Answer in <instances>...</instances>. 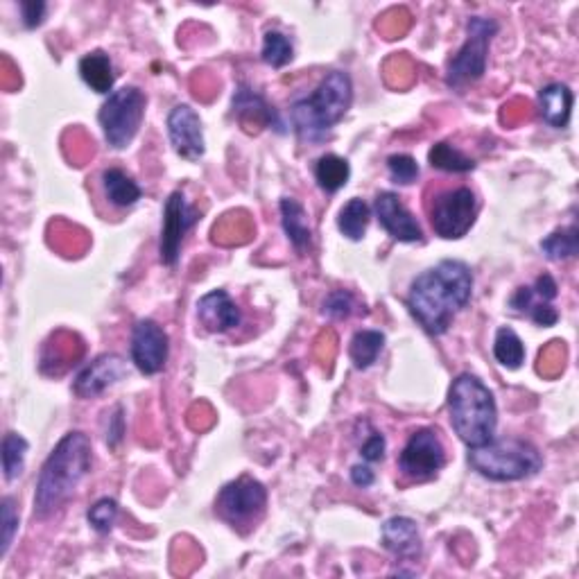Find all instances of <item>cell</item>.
I'll list each match as a JSON object with an SVG mask.
<instances>
[{"instance_id": "obj_13", "label": "cell", "mask_w": 579, "mask_h": 579, "mask_svg": "<svg viewBox=\"0 0 579 579\" xmlns=\"http://www.w3.org/2000/svg\"><path fill=\"white\" fill-rule=\"evenodd\" d=\"M168 136L175 152L190 163L200 161L206 152L204 129L197 111L188 105H177L168 114Z\"/></svg>"}, {"instance_id": "obj_12", "label": "cell", "mask_w": 579, "mask_h": 579, "mask_svg": "<svg viewBox=\"0 0 579 579\" xmlns=\"http://www.w3.org/2000/svg\"><path fill=\"white\" fill-rule=\"evenodd\" d=\"M168 342V333L157 322H152V319L136 322L132 331V362L136 369L145 376L163 371L170 351Z\"/></svg>"}, {"instance_id": "obj_23", "label": "cell", "mask_w": 579, "mask_h": 579, "mask_svg": "<svg viewBox=\"0 0 579 579\" xmlns=\"http://www.w3.org/2000/svg\"><path fill=\"white\" fill-rule=\"evenodd\" d=\"M369 220H371L369 204L365 200H358V197H353V200H349L347 204L342 206L340 215H337V229H340L344 238L358 243V240L365 238Z\"/></svg>"}, {"instance_id": "obj_31", "label": "cell", "mask_w": 579, "mask_h": 579, "mask_svg": "<svg viewBox=\"0 0 579 579\" xmlns=\"http://www.w3.org/2000/svg\"><path fill=\"white\" fill-rule=\"evenodd\" d=\"M86 518H89V523L95 532L107 534L111 532V527H114L118 518V503L114 498H100L98 503L86 512Z\"/></svg>"}, {"instance_id": "obj_4", "label": "cell", "mask_w": 579, "mask_h": 579, "mask_svg": "<svg viewBox=\"0 0 579 579\" xmlns=\"http://www.w3.org/2000/svg\"><path fill=\"white\" fill-rule=\"evenodd\" d=\"M448 414L455 435L469 448L485 446L496 437V399L478 376L460 374L453 380L448 390Z\"/></svg>"}, {"instance_id": "obj_9", "label": "cell", "mask_w": 579, "mask_h": 579, "mask_svg": "<svg viewBox=\"0 0 579 579\" xmlns=\"http://www.w3.org/2000/svg\"><path fill=\"white\" fill-rule=\"evenodd\" d=\"M475 215H478V200L471 188H455L437 195L430 206L432 231L444 240H460L471 231Z\"/></svg>"}, {"instance_id": "obj_16", "label": "cell", "mask_w": 579, "mask_h": 579, "mask_svg": "<svg viewBox=\"0 0 579 579\" xmlns=\"http://www.w3.org/2000/svg\"><path fill=\"white\" fill-rule=\"evenodd\" d=\"M197 319H200L206 331L227 333L231 328L240 326L243 315H240V308L227 292L213 290L197 301Z\"/></svg>"}, {"instance_id": "obj_6", "label": "cell", "mask_w": 579, "mask_h": 579, "mask_svg": "<svg viewBox=\"0 0 579 579\" xmlns=\"http://www.w3.org/2000/svg\"><path fill=\"white\" fill-rule=\"evenodd\" d=\"M498 32V23L485 16H471L466 23V41L451 59L446 71V84L451 89H464L466 84L478 82L487 71L489 46Z\"/></svg>"}, {"instance_id": "obj_3", "label": "cell", "mask_w": 579, "mask_h": 579, "mask_svg": "<svg viewBox=\"0 0 579 579\" xmlns=\"http://www.w3.org/2000/svg\"><path fill=\"white\" fill-rule=\"evenodd\" d=\"M353 102V82L349 73H328L317 89L297 100L290 109V120L297 136L306 143H319L347 116Z\"/></svg>"}, {"instance_id": "obj_1", "label": "cell", "mask_w": 579, "mask_h": 579, "mask_svg": "<svg viewBox=\"0 0 579 579\" xmlns=\"http://www.w3.org/2000/svg\"><path fill=\"white\" fill-rule=\"evenodd\" d=\"M473 295V272L462 261H442L421 272L408 292L412 317L430 335H444L455 315L469 306Z\"/></svg>"}, {"instance_id": "obj_35", "label": "cell", "mask_w": 579, "mask_h": 579, "mask_svg": "<svg viewBox=\"0 0 579 579\" xmlns=\"http://www.w3.org/2000/svg\"><path fill=\"white\" fill-rule=\"evenodd\" d=\"M385 451H387V442L380 432H371V435L362 442L360 446V455L362 460L367 462H383L385 460Z\"/></svg>"}, {"instance_id": "obj_26", "label": "cell", "mask_w": 579, "mask_h": 579, "mask_svg": "<svg viewBox=\"0 0 579 579\" xmlns=\"http://www.w3.org/2000/svg\"><path fill=\"white\" fill-rule=\"evenodd\" d=\"M541 252L550 261H568L579 252V229L575 224L552 231L546 240H541Z\"/></svg>"}, {"instance_id": "obj_39", "label": "cell", "mask_w": 579, "mask_h": 579, "mask_svg": "<svg viewBox=\"0 0 579 579\" xmlns=\"http://www.w3.org/2000/svg\"><path fill=\"white\" fill-rule=\"evenodd\" d=\"M532 290H534V295H537L541 301H548V304L559 295V285L550 274H541L537 283L532 285Z\"/></svg>"}, {"instance_id": "obj_19", "label": "cell", "mask_w": 579, "mask_h": 579, "mask_svg": "<svg viewBox=\"0 0 579 579\" xmlns=\"http://www.w3.org/2000/svg\"><path fill=\"white\" fill-rule=\"evenodd\" d=\"M575 95L570 86L561 82H552L543 86L539 91V114L543 123H548L555 129H564L570 123V114H573Z\"/></svg>"}, {"instance_id": "obj_32", "label": "cell", "mask_w": 579, "mask_h": 579, "mask_svg": "<svg viewBox=\"0 0 579 579\" xmlns=\"http://www.w3.org/2000/svg\"><path fill=\"white\" fill-rule=\"evenodd\" d=\"M387 172H390L394 184L410 186L417 181L421 170L417 159L410 157V154H392V157L387 159Z\"/></svg>"}, {"instance_id": "obj_22", "label": "cell", "mask_w": 579, "mask_h": 579, "mask_svg": "<svg viewBox=\"0 0 579 579\" xmlns=\"http://www.w3.org/2000/svg\"><path fill=\"white\" fill-rule=\"evenodd\" d=\"M102 186H105L107 200L118 209H129L141 200L143 190L136 181L120 168H109L102 172Z\"/></svg>"}, {"instance_id": "obj_38", "label": "cell", "mask_w": 579, "mask_h": 579, "mask_svg": "<svg viewBox=\"0 0 579 579\" xmlns=\"http://www.w3.org/2000/svg\"><path fill=\"white\" fill-rule=\"evenodd\" d=\"M125 437V417L123 408H116V412L109 417V428H107V444L111 448H116Z\"/></svg>"}, {"instance_id": "obj_7", "label": "cell", "mask_w": 579, "mask_h": 579, "mask_svg": "<svg viewBox=\"0 0 579 579\" xmlns=\"http://www.w3.org/2000/svg\"><path fill=\"white\" fill-rule=\"evenodd\" d=\"M143 116L145 95L141 89H136V86H123V89L111 93L98 114L109 148H129L138 134V129H141Z\"/></svg>"}, {"instance_id": "obj_25", "label": "cell", "mask_w": 579, "mask_h": 579, "mask_svg": "<svg viewBox=\"0 0 579 579\" xmlns=\"http://www.w3.org/2000/svg\"><path fill=\"white\" fill-rule=\"evenodd\" d=\"M385 347V333L380 331H358L349 344V356L356 369H369L378 360Z\"/></svg>"}, {"instance_id": "obj_15", "label": "cell", "mask_w": 579, "mask_h": 579, "mask_svg": "<svg viewBox=\"0 0 579 579\" xmlns=\"http://www.w3.org/2000/svg\"><path fill=\"white\" fill-rule=\"evenodd\" d=\"M376 218L394 240L399 243H421L423 240V229L417 222V218L405 209V204L401 202V197L392 193V190H383L378 193L374 202Z\"/></svg>"}, {"instance_id": "obj_17", "label": "cell", "mask_w": 579, "mask_h": 579, "mask_svg": "<svg viewBox=\"0 0 579 579\" xmlns=\"http://www.w3.org/2000/svg\"><path fill=\"white\" fill-rule=\"evenodd\" d=\"M380 537H383L385 550H390L396 559L414 561L421 557L423 546L419 527L417 521L408 516H392L390 521H385Z\"/></svg>"}, {"instance_id": "obj_20", "label": "cell", "mask_w": 579, "mask_h": 579, "mask_svg": "<svg viewBox=\"0 0 579 579\" xmlns=\"http://www.w3.org/2000/svg\"><path fill=\"white\" fill-rule=\"evenodd\" d=\"M279 209L285 236H288L292 247H295L299 254H306L310 245H313V231H310L304 204L297 202L295 197H283Z\"/></svg>"}, {"instance_id": "obj_18", "label": "cell", "mask_w": 579, "mask_h": 579, "mask_svg": "<svg viewBox=\"0 0 579 579\" xmlns=\"http://www.w3.org/2000/svg\"><path fill=\"white\" fill-rule=\"evenodd\" d=\"M231 107H233V114H236L240 120H254V125L270 127L281 134L285 132L281 118H279V114H276V109L263 98L261 93H256L254 89H249V86H245V84L238 86V91L233 93Z\"/></svg>"}, {"instance_id": "obj_36", "label": "cell", "mask_w": 579, "mask_h": 579, "mask_svg": "<svg viewBox=\"0 0 579 579\" xmlns=\"http://www.w3.org/2000/svg\"><path fill=\"white\" fill-rule=\"evenodd\" d=\"M43 14H46V3H41V0H23L21 3V19L28 30L41 25Z\"/></svg>"}, {"instance_id": "obj_8", "label": "cell", "mask_w": 579, "mask_h": 579, "mask_svg": "<svg viewBox=\"0 0 579 579\" xmlns=\"http://www.w3.org/2000/svg\"><path fill=\"white\" fill-rule=\"evenodd\" d=\"M267 505V489L249 475L224 485L215 500V512L231 527H252L263 516Z\"/></svg>"}, {"instance_id": "obj_34", "label": "cell", "mask_w": 579, "mask_h": 579, "mask_svg": "<svg viewBox=\"0 0 579 579\" xmlns=\"http://www.w3.org/2000/svg\"><path fill=\"white\" fill-rule=\"evenodd\" d=\"M0 523H3V548H0V557H7V552H10L12 543L16 532H19V512H16V505H14V498H3V503H0Z\"/></svg>"}, {"instance_id": "obj_10", "label": "cell", "mask_w": 579, "mask_h": 579, "mask_svg": "<svg viewBox=\"0 0 579 579\" xmlns=\"http://www.w3.org/2000/svg\"><path fill=\"white\" fill-rule=\"evenodd\" d=\"M446 466V448L432 428L412 432L399 457V471L412 482H428L437 478Z\"/></svg>"}, {"instance_id": "obj_2", "label": "cell", "mask_w": 579, "mask_h": 579, "mask_svg": "<svg viewBox=\"0 0 579 579\" xmlns=\"http://www.w3.org/2000/svg\"><path fill=\"white\" fill-rule=\"evenodd\" d=\"M91 439L80 430L66 432L43 462L34 489V514L46 518L68 503L91 471Z\"/></svg>"}, {"instance_id": "obj_5", "label": "cell", "mask_w": 579, "mask_h": 579, "mask_svg": "<svg viewBox=\"0 0 579 579\" xmlns=\"http://www.w3.org/2000/svg\"><path fill=\"white\" fill-rule=\"evenodd\" d=\"M466 460L475 473L494 482L527 480L543 469L539 448L518 437H494L485 446L469 448Z\"/></svg>"}, {"instance_id": "obj_21", "label": "cell", "mask_w": 579, "mask_h": 579, "mask_svg": "<svg viewBox=\"0 0 579 579\" xmlns=\"http://www.w3.org/2000/svg\"><path fill=\"white\" fill-rule=\"evenodd\" d=\"M80 77L95 93L100 95L114 93L116 84L114 64H111L109 55L102 53V50H95V53H89L80 59Z\"/></svg>"}, {"instance_id": "obj_29", "label": "cell", "mask_w": 579, "mask_h": 579, "mask_svg": "<svg viewBox=\"0 0 579 579\" xmlns=\"http://www.w3.org/2000/svg\"><path fill=\"white\" fill-rule=\"evenodd\" d=\"M428 161L432 168L444 170V172H455V175H462V172H471L475 168V161L464 157V154L453 148L451 143H435L428 152Z\"/></svg>"}, {"instance_id": "obj_24", "label": "cell", "mask_w": 579, "mask_h": 579, "mask_svg": "<svg viewBox=\"0 0 579 579\" xmlns=\"http://www.w3.org/2000/svg\"><path fill=\"white\" fill-rule=\"evenodd\" d=\"M351 177V166L344 157H337V154H324L315 163V179L317 186L326 190V193H337V190L347 186V181Z\"/></svg>"}, {"instance_id": "obj_37", "label": "cell", "mask_w": 579, "mask_h": 579, "mask_svg": "<svg viewBox=\"0 0 579 579\" xmlns=\"http://www.w3.org/2000/svg\"><path fill=\"white\" fill-rule=\"evenodd\" d=\"M530 315L534 322H537L539 326H555L559 322V313H557V308H552V304H548V301H541V304H534Z\"/></svg>"}, {"instance_id": "obj_14", "label": "cell", "mask_w": 579, "mask_h": 579, "mask_svg": "<svg viewBox=\"0 0 579 579\" xmlns=\"http://www.w3.org/2000/svg\"><path fill=\"white\" fill-rule=\"evenodd\" d=\"M127 376V362L116 353H102V356L89 362L73 383V392L80 399H95L109 387H114Z\"/></svg>"}, {"instance_id": "obj_40", "label": "cell", "mask_w": 579, "mask_h": 579, "mask_svg": "<svg viewBox=\"0 0 579 579\" xmlns=\"http://www.w3.org/2000/svg\"><path fill=\"white\" fill-rule=\"evenodd\" d=\"M351 482L360 489H369L376 482V473L367 464H356L351 469Z\"/></svg>"}, {"instance_id": "obj_27", "label": "cell", "mask_w": 579, "mask_h": 579, "mask_svg": "<svg viewBox=\"0 0 579 579\" xmlns=\"http://www.w3.org/2000/svg\"><path fill=\"white\" fill-rule=\"evenodd\" d=\"M30 451L28 439L19 432H7L3 437V473L7 482L21 478L25 469V455Z\"/></svg>"}, {"instance_id": "obj_28", "label": "cell", "mask_w": 579, "mask_h": 579, "mask_svg": "<svg viewBox=\"0 0 579 579\" xmlns=\"http://www.w3.org/2000/svg\"><path fill=\"white\" fill-rule=\"evenodd\" d=\"M494 358L507 369H518L525 362V344L512 328H498L494 340Z\"/></svg>"}, {"instance_id": "obj_30", "label": "cell", "mask_w": 579, "mask_h": 579, "mask_svg": "<svg viewBox=\"0 0 579 579\" xmlns=\"http://www.w3.org/2000/svg\"><path fill=\"white\" fill-rule=\"evenodd\" d=\"M263 62L272 68H283L285 64L292 62L295 57V48H292V41L285 37L283 32L270 30L265 32L263 37Z\"/></svg>"}, {"instance_id": "obj_11", "label": "cell", "mask_w": 579, "mask_h": 579, "mask_svg": "<svg viewBox=\"0 0 579 579\" xmlns=\"http://www.w3.org/2000/svg\"><path fill=\"white\" fill-rule=\"evenodd\" d=\"M197 220H200V211L193 204H188L186 195L181 190L170 193L166 206H163V229L159 243V258L163 265H177L186 233L195 227Z\"/></svg>"}, {"instance_id": "obj_33", "label": "cell", "mask_w": 579, "mask_h": 579, "mask_svg": "<svg viewBox=\"0 0 579 579\" xmlns=\"http://www.w3.org/2000/svg\"><path fill=\"white\" fill-rule=\"evenodd\" d=\"M353 313H358V301L349 290H333L324 299V315L331 319H349Z\"/></svg>"}]
</instances>
